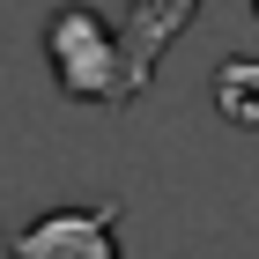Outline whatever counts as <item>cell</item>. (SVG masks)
Returning a JSON list of instances; mask_svg holds the SVG:
<instances>
[{
  "label": "cell",
  "instance_id": "4",
  "mask_svg": "<svg viewBox=\"0 0 259 259\" xmlns=\"http://www.w3.org/2000/svg\"><path fill=\"white\" fill-rule=\"evenodd\" d=\"M252 8H259V0H252Z\"/></svg>",
  "mask_w": 259,
  "mask_h": 259
},
{
  "label": "cell",
  "instance_id": "2",
  "mask_svg": "<svg viewBox=\"0 0 259 259\" xmlns=\"http://www.w3.org/2000/svg\"><path fill=\"white\" fill-rule=\"evenodd\" d=\"M8 259H126L119 244V200H81L22 222L8 237Z\"/></svg>",
  "mask_w": 259,
  "mask_h": 259
},
{
  "label": "cell",
  "instance_id": "1",
  "mask_svg": "<svg viewBox=\"0 0 259 259\" xmlns=\"http://www.w3.org/2000/svg\"><path fill=\"white\" fill-rule=\"evenodd\" d=\"M45 60H52V74H60V89L81 97V104L126 111V104L141 97L134 89V60H126V30H111L89 0L52 8V22H45Z\"/></svg>",
  "mask_w": 259,
  "mask_h": 259
},
{
  "label": "cell",
  "instance_id": "3",
  "mask_svg": "<svg viewBox=\"0 0 259 259\" xmlns=\"http://www.w3.org/2000/svg\"><path fill=\"white\" fill-rule=\"evenodd\" d=\"M215 111L230 126H259V60H222L215 67Z\"/></svg>",
  "mask_w": 259,
  "mask_h": 259
}]
</instances>
